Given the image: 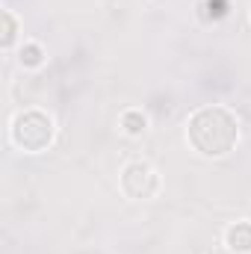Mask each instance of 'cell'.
I'll list each match as a JSON object with an SVG mask.
<instances>
[{
    "label": "cell",
    "mask_w": 251,
    "mask_h": 254,
    "mask_svg": "<svg viewBox=\"0 0 251 254\" xmlns=\"http://www.w3.org/2000/svg\"><path fill=\"white\" fill-rule=\"evenodd\" d=\"M119 187L125 192V198H130V201H151V198H157L163 181H160V172L151 163L133 160V163H127L125 169H122Z\"/></svg>",
    "instance_id": "3957f363"
},
{
    "label": "cell",
    "mask_w": 251,
    "mask_h": 254,
    "mask_svg": "<svg viewBox=\"0 0 251 254\" xmlns=\"http://www.w3.org/2000/svg\"><path fill=\"white\" fill-rule=\"evenodd\" d=\"M225 246L234 254H251V222H234L225 231Z\"/></svg>",
    "instance_id": "277c9868"
},
{
    "label": "cell",
    "mask_w": 251,
    "mask_h": 254,
    "mask_svg": "<svg viewBox=\"0 0 251 254\" xmlns=\"http://www.w3.org/2000/svg\"><path fill=\"white\" fill-rule=\"evenodd\" d=\"M18 63L24 68H42L45 65V48L39 42H24V48L18 54Z\"/></svg>",
    "instance_id": "8992f818"
},
{
    "label": "cell",
    "mask_w": 251,
    "mask_h": 254,
    "mask_svg": "<svg viewBox=\"0 0 251 254\" xmlns=\"http://www.w3.org/2000/svg\"><path fill=\"white\" fill-rule=\"evenodd\" d=\"M15 39H18V21H15V15H12L9 9H3V36H0V48L9 51V48L15 45Z\"/></svg>",
    "instance_id": "52a82bcc"
},
{
    "label": "cell",
    "mask_w": 251,
    "mask_h": 254,
    "mask_svg": "<svg viewBox=\"0 0 251 254\" xmlns=\"http://www.w3.org/2000/svg\"><path fill=\"white\" fill-rule=\"evenodd\" d=\"M201 9H204L207 18H225L228 15V0H204Z\"/></svg>",
    "instance_id": "ba28073f"
},
{
    "label": "cell",
    "mask_w": 251,
    "mask_h": 254,
    "mask_svg": "<svg viewBox=\"0 0 251 254\" xmlns=\"http://www.w3.org/2000/svg\"><path fill=\"white\" fill-rule=\"evenodd\" d=\"M9 139L24 154H42L57 139V122L45 110H21L9 122Z\"/></svg>",
    "instance_id": "7a4b0ae2"
},
{
    "label": "cell",
    "mask_w": 251,
    "mask_h": 254,
    "mask_svg": "<svg viewBox=\"0 0 251 254\" xmlns=\"http://www.w3.org/2000/svg\"><path fill=\"white\" fill-rule=\"evenodd\" d=\"M119 125H122V130H125L127 136H142L148 130V119H145L142 110H125L122 119H119Z\"/></svg>",
    "instance_id": "5b68a950"
},
{
    "label": "cell",
    "mask_w": 251,
    "mask_h": 254,
    "mask_svg": "<svg viewBox=\"0 0 251 254\" xmlns=\"http://www.w3.org/2000/svg\"><path fill=\"white\" fill-rule=\"evenodd\" d=\"M187 142L195 154L210 157V160H219V157L231 154L240 142L237 113L222 107V104L198 107L187 119Z\"/></svg>",
    "instance_id": "6da1fadb"
}]
</instances>
